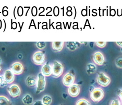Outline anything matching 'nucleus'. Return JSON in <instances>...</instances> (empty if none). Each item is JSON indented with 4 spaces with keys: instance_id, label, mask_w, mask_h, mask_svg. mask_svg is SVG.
I'll list each match as a JSON object with an SVG mask.
<instances>
[{
    "instance_id": "obj_1",
    "label": "nucleus",
    "mask_w": 122,
    "mask_h": 105,
    "mask_svg": "<svg viewBox=\"0 0 122 105\" xmlns=\"http://www.w3.org/2000/svg\"><path fill=\"white\" fill-rule=\"evenodd\" d=\"M104 96L103 90L101 88H96L90 93V98L95 103H98L101 101Z\"/></svg>"
},
{
    "instance_id": "obj_2",
    "label": "nucleus",
    "mask_w": 122,
    "mask_h": 105,
    "mask_svg": "<svg viewBox=\"0 0 122 105\" xmlns=\"http://www.w3.org/2000/svg\"><path fill=\"white\" fill-rule=\"evenodd\" d=\"M97 82L102 87H107L111 83V79L103 72H99L97 79Z\"/></svg>"
},
{
    "instance_id": "obj_3",
    "label": "nucleus",
    "mask_w": 122,
    "mask_h": 105,
    "mask_svg": "<svg viewBox=\"0 0 122 105\" xmlns=\"http://www.w3.org/2000/svg\"><path fill=\"white\" fill-rule=\"evenodd\" d=\"M52 76L55 78H58L62 75L63 70L64 67L63 66L61 63L57 62L54 61L53 63L52 66Z\"/></svg>"
},
{
    "instance_id": "obj_4",
    "label": "nucleus",
    "mask_w": 122,
    "mask_h": 105,
    "mask_svg": "<svg viewBox=\"0 0 122 105\" xmlns=\"http://www.w3.org/2000/svg\"><path fill=\"white\" fill-rule=\"evenodd\" d=\"M46 85V81L45 76H44L42 73H39L38 76L37 93H39L43 91L45 89Z\"/></svg>"
},
{
    "instance_id": "obj_5",
    "label": "nucleus",
    "mask_w": 122,
    "mask_h": 105,
    "mask_svg": "<svg viewBox=\"0 0 122 105\" xmlns=\"http://www.w3.org/2000/svg\"><path fill=\"white\" fill-rule=\"evenodd\" d=\"M8 92L12 97L15 98L20 96L21 90L20 87L17 84H12L7 88Z\"/></svg>"
},
{
    "instance_id": "obj_6",
    "label": "nucleus",
    "mask_w": 122,
    "mask_h": 105,
    "mask_svg": "<svg viewBox=\"0 0 122 105\" xmlns=\"http://www.w3.org/2000/svg\"><path fill=\"white\" fill-rule=\"evenodd\" d=\"M32 59L36 65H41L45 61V56L43 52H37L33 55Z\"/></svg>"
},
{
    "instance_id": "obj_7",
    "label": "nucleus",
    "mask_w": 122,
    "mask_h": 105,
    "mask_svg": "<svg viewBox=\"0 0 122 105\" xmlns=\"http://www.w3.org/2000/svg\"><path fill=\"white\" fill-rule=\"evenodd\" d=\"M75 81V76L73 73L68 72L63 77V83L66 86L70 87L74 84Z\"/></svg>"
},
{
    "instance_id": "obj_8",
    "label": "nucleus",
    "mask_w": 122,
    "mask_h": 105,
    "mask_svg": "<svg viewBox=\"0 0 122 105\" xmlns=\"http://www.w3.org/2000/svg\"><path fill=\"white\" fill-rule=\"evenodd\" d=\"M93 60L96 65L101 66L104 63L105 58L102 53L100 52H97L94 53L93 55Z\"/></svg>"
},
{
    "instance_id": "obj_9",
    "label": "nucleus",
    "mask_w": 122,
    "mask_h": 105,
    "mask_svg": "<svg viewBox=\"0 0 122 105\" xmlns=\"http://www.w3.org/2000/svg\"><path fill=\"white\" fill-rule=\"evenodd\" d=\"M11 70L13 73L16 75L20 74L24 71V66L19 62H16L14 63L11 66Z\"/></svg>"
},
{
    "instance_id": "obj_10",
    "label": "nucleus",
    "mask_w": 122,
    "mask_h": 105,
    "mask_svg": "<svg viewBox=\"0 0 122 105\" xmlns=\"http://www.w3.org/2000/svg\"><path fill=\"white\" fill-rule=\"evenodd\" d=\"M80 87L78 84H73L68 88V93L71 97H76L78 96L80 93Z\"/></svg>"
},
{
    "instance_id": "obj_11",
    "label": "nucleus",
    "mask_w": 122,
    "mask_h": 105,
    "mask_svg": "<svg viewBox=\"0 0 122 105\" xmlns=\"http://www.w3.org/2000/svg\"><path fill=\"white\" fill-rule=\"evenodd\" d=\"M3 76L5 81L7 83V84L12 83L14 81V74L13 73V72L11 70L7 69L5 71Z\"/></svg>"
},
{
    "instance_id": "obj_12",
    "label": "nucleus",
    "mask_w": 122,
    "mask_h": 105,
    "mask_svg": "<svg viewBox=\"0 0 122 105\" xmlns=\"http://www.w3.org/2000/svg\"><path fill=\"white\" fill-rule=\"evenodd\" d=\"M41 71L44 76H50L52 73V68L51 66L48 63H46V64L44 65L41 69Z\"/></svg>"
},
{
    "instance_id": "obj_13",
    "label": "nucleus",
    "mask_w": 122,
    "mask_h": 105,
    "mask_svg": "<svg viewBox=\"0 0 122 105\" xmlns=\"http://www.w3.org/2000/svg\"><path fill=\"white\" fill-rule=\"evenodd\" d=\"M37 83V80L34 76H29L26 79V84L28 86H34Z\"/></svg>"
},
{
    "instance_id": "obj_14",
    "label": "nucleus",
    "mask_w": 122,
    "mask_h": 105,
    "mask_svg": "<svg viewBox=\"0 0 122 105\" xmlns=\"http://www.w3.org/2000/svg\"><path fill=\"white\" fill-rule=\"evenodd\" d=\"M64 42H52V48L55 52H60L63 48Z\"/></svg>"
},
{
    "instance_id": "obj_15",
    "label": "nucleus",
    "mask_w": 122,
    "mask_h": 105,
    "mask_svg": "<svg viewBox=\"0 0 122 105\" xmlns=\"http://www.w3.org/2000/svg\"><path fill=\"white\" fill-rule=\"evenodd\" d=\"M66 46L69 50L73 51L79 48L80 43L78 42H66Z\"/></svg>"
},
{
    "instance_id": "obj_16",
    "label": "nucleus",
    "mask_w": 122,
    "mask_h": 105,
    "mask_svg": "<svg viewBox=\"0 0 122 105\" xmlns=\"http://www.w3.org/2000/svg\"><path fill=\"white\" fill-rule=\"evenodd\" d=\"M33 100H34V99L32 97L28 94L25 95L22 99L23 103L26 105H31L33 103Z\"/></svg>"
},
{
    "instance_id": "obj_17",
    "label": "nucleus",
    "mask_w": 122,
    "mask_h": 105,
    "mask_svg": "<svg viewBox=\"0 0 122 105\" xmlns=\"http://www.w3.org/2000/svg\"><path fill=\"white\" fill-rule=\"evenodd\" d=\"M0 105H13V104L6 97L0 96Z\"/></svg>"
},
{
    "instance_id": "obj_18",
    "label": "nucleus",
    "mask_w": 122,
    "mask_h": 105,
    "mask_svg": "<svg viewBox=\"0 0 122 105\" xmlns=\"http://www.w3.org/2000/svg\"><path fill=\"white\" fill-rule=\"evenodd\" d=\"M42 103L43 105H50L52 102V98L48 95H44L42 98Z\"/></svg>"
},
{
    "instance_id": "obj_19",
    "label": "nucleus",
    "mask_w": 122,
    "mask_h": 105,
    "mask_svg": "<svg viewBox=\"0 0 122 105\" xmlns=\"http://www.w3.org/2000/svg\"><path fill=\"white\" fill-rule=\"evenodd\" d=\"M97 67L93 63H89L87 65V72L88 74H91L95 73L96 71Z\"/></svg>"
},
{
    "instance_id": "obj_20",
    "label": "nucleus",
    "mask_w": 122,
    "mask_h": 105,
    "mask_svg": "<svg viewBox=\"0 0 122 105\" xmlns=\"http://www.w3.org/2000/svg\"><path fill=\"white\" fill-rule=\"evenodd\" d=\"M76 105H91V103L89 101L84 98L80 99L76 102Z\"/></svg>"
},
{
    "instance_id": "obj_21",
    "label": "nucleus",
    "mask_w": 122,
    "mask_h": 105,
    "mask_svg": "<svg viewBox=\"0 0 122 105\" xmlns=\"http://www.w3.org/2000/svg\"><path fill=\"white\" fill-rule=\"evenodd\" d=\"M115 65L117 68L122 69V56L116 58L115 60Z\"/></svg>"
},
{
    "instance_id": "obj_22",
    "label": "nucleus",
    "mask_w": 122,
    "mask_h": 105,
    "mask_svg": "<svg viewBox=\"0 0 122 105\" xmlns=\"http://www.w3.org/2000/svg\"><path fill=\"white\" fill-rule=\"evenodd\" d=\"M36 46L40 49H44L46 46V43L45 42H38L36 43Z\"/></svg>"
},
{
    "instance_id": "obj_23",
    "label": "nucleus",
    "mask_w": 122,
    "mask_h": 105,
    "mask_svg": "<svg viewBox=\"0 0 122 105\" xmlns=\"http://www.w3.org/2000/svg\"><path fill=\"white\" fill-rule=\"evenodd\" d=\"M95 43L97 46L100 48H103L107 45L106 42H96Z\"/></svg>"
},
{
    "instance_id": "obj_24",
    "label": "nucleus",
    "mask_w": 122,
    "mask_h": 105,
    "mask_svg": "<svg viewBox=\"0 0 122 105\" xmlns=\"http://www.w3.org/2000/svg\"><path fill=\"white\" fill-rule=\"evenodd\" d=\"M7 84V83L5 81V80L3 76H0V86H3L6 85Z\"/></svg>"
},
{
    "instance_id": "obj_25",
    "label": "nucleus",
    "mask_w": 122,
    "mask_h": 105,
    "mask_svg": "<svg viewBox=\"0 0 122 105\" xmlns=\"http://www.w3.org/2000/svg\"><path fill=\"white\" fill-rule=\"evenodd\" d=\"M110 105H121V103L120 101L119 100V99H115L113 100L111 103L110 104Z\"/></svg>"
},
{
    "instance_id": "obj_26",
    "label": "nucleus",
    "mask_w": 122,
    "mask_h": 105,
    "mask_svg": "<svg viewBox=\"0 0 122 105\" xmlns=\"http://www.w3.org/2000/svg\"><path fill=\"white\" fill-rule=\"evenodd\" d=\"M118 95L119 98H120V100L121 101V103H122V90H120L118 91Z\"/></svg>"
},
{
    "instance_id": "obj_27",
    "label": "nucleus",
    "mask_w": 122,
    "mask_h": 105,
    "mask_svg": "<svg viewBox=\"0 0 122 105\" xmlns=\"http://www.w3.org/2000/svg\"><path fill=\"white\" fill-rule=\"evenodd\" d=\"M33 105H43L41 100H37L33 104Z\"/></svg>"
},
{
    "instance_id": "obj_28",
    "label": "nucleus",
    "mask_w": 122,
    "mask_h": 105,
    "mask_svg": "<svg viewBox=\"0 0 122 105\" xmlns=\"http://www.w3.org/2000/svg\"><path fill=\"white\" fill-rule=\"evenodd\" d=\"M116 45L121 47V48H122V42H116Z\"/></svg>"
},
{
    "instance_id": "obj_29",
    "label": "nucleus",
    "mask_w": 122,
    "mask_h": 105,
    "mask_svg": "<svg viewBox=\"0 0 122 105\" xmlns=\"http://www.w3.org/2000/svg\"><path fill=\"white\" fill-rule=\"evenodd\" d=\"M1 63H2V62H1V59L0 58V65H1Z\"/></svg>"
},
{
    "instance_id": "obj_30",
    "label": "nucleus",
    "mask_w": 122,
    "mask_h": 105,
    "mask_svg": "<svg viewBox=\"0 0 122 105\" xmlns=\"http://www.w3.org/2000/svg\"><path fill=\"white\" fill-rule=\"evenodd\" d=\"M1 66L0 65V71H1Z\"/></svg>"
},
{
    "instance_id": "obj_31",
    "label": "nucleus",
    "mask_w": 122,
    "mask_h": 105,
    "mask_svg": "<svg viewBox=\"0 0 122 105\" xmlns=\"http://www.w3.org/2000/svg\"><path fill=\"white\" fill-rule=\"evenodd\" d=\"M121 52H122V48H121Z\"/></svg>"
}]
</instances>
